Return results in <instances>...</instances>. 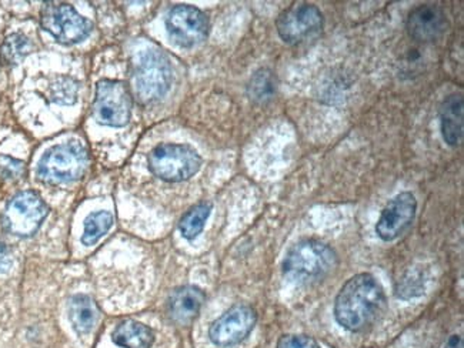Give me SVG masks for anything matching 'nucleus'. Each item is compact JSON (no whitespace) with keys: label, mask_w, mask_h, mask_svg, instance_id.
<instances>
[{"label":"nucleus","mask_w":464,"mask_h":348,"mask_svg":"<svg viewBox=\"0 0 464 348\" xmlns=\"http://www.w3.org/2000/svg\"><path fill=\"white\" fill-rule=\"evenodd\" d=\"M384 307L386 295L381 283L373 276L363 273L350 278L342 287L334 303V315L342 327L360 333L381 318Z\"/></svg>","instance_id":"obj_1"},{"label":"nucleus","mask_w":464,"mask_h":348,"mask_svg":"<svg viewBox=\"0 0 464 348\" xmlns=\"http://www.w3.org/2000/svg\"><path fill=\"white\" fill-rule=\"evenodd\" d=\"M131 86L140 103H153L168 94L173 71L169 57L159 49H145L133 59Z\"/></svg>","instance_id":"obj_2"},{"label":"nucleus","mask_w":464,"mask_h":348,"mask_svg":"<svg viewBox=\"0 0 464 348\" xmlns=\"http://www.w3.org/2000/svg\"><path fill=\"white\" fill-rule=\"evenodd\" d=\"M336 265V255L329 246L317 240H303L290 248L283 270L292 280L310 283L326 277Z\"/></svg>","instance_id":"obj_3"},{"label":"nucleus","mask_w":464,"mask_h":348,"mask_svg":"<svg viewBox=\"0 0 464 348\" xmlns=\"http://www.w3.org/2000/svg\"><path fill=\"white\" fill-rule=\"evenodd\" d=\"M89 154L79 141L58 144L49 149L37 166V176L49 185H64L79 179L88 170Z\"/></svg>","instance_id":"obj_4"},{"label":"nucleus","mask_w":464,"mask_h":348,"mask_svg":"<svg viewBox=\"0 0 464 348\" xmlns=\"http://www.w3.org/2000/svg\"><path fill=\"white\" fill-rule=\"evenodd\" d=\"M149 169L156 178L169 183L188 180L202 166V158L188 144H160L148 158Z\"/></svg>","instance_id":"obj_5"},{"label":"nucleus","mask_w":464,"mask_h":348,"mask_svg":"<svg viewBox=\"0 0 464 348\" xmlns=\"http://www.w3.org/2000/svg\"><path fill=\"white\" fill-rule=\"evenodd\" d=\"M130 91L123 82L101 81L96 87L93 103L94 119L111 128H123L131 116Z\"/></svg>","instance_id":"obj_6"},{"label":"nucleus","mask_w":464,"mask_h":348,"mask_svg":"<svg viewBox=\"0 0 464 348\" xmlns=\"http://www.w3.org/2000/svg\"><path fill=\"white\" fill-rule=\"evenodd\" d=\"M49 208L34 191H22L14 196L4 213V226L11 235L29 237L46 218Z\"/></svg>","instance_id":"obj_7"},{"label":"nucleus","mask_w":464,"mask_h":348,"mask_svg":"<svg viewBox=\"0 0 464 348\" xmlns=\"http://www.w3.org/2000/svg\"><path fill=\"white\" fill-rule=\"evenodd\" d=\"M41 24L47 34L63 44H79L92 32L91 22L79 14L71 5H44Z\"/></svg>","instance_id":"obj_8"},{"label":"nucleus","mask_w":464,"mask_h":348,"mask_svg":"<svg viewBox=\"0 0 464 348\" xmlns=\"http://www.w3.org/2000/svg\"><path fill=\"white\" fill-rule=\"evenodd\" d=\"M324 24V14L314 5L297 4L279 14L276 27L285 44H300L319 36Z\"/></svg>","instance_id":"obj_9"},{"label":"nucleus","mask_w":464,"mask_h":348,"mask_svg":"<svg viewBox=\"0 0 464 348\" xmlns=\"http://www.w3.org/2000/svg\"><path fill=\"white\" fill-rule=\"evenodd\" d=\"M166 29L173 44L180 47H195L209 34V21L198 7L179 5L169 12Z\"/></svg>","instance_id":"obj_10"},{"label":"nucleus","mask_w":464,"mask_h":348,"mask_svg":"<svg viewBox=\"0 0 464 348\" xmlns=\"http://www.w3.org/2000/svg\"><path fill=\"white\" fill-rule=\"evenodd\" d=\"M256 320L257 317L252 307L235 305L210 325V340L220 347L239 344L252 333Z\"/></svg>","instance_id":"obj_11"},{"label":"nucleus","mask_w":464,"mask_h":348,"mask_svg":"<svg viewBox=\"0 0 464 348\" xmlns=\"http://www.w3.org/2000/svg\"><path fill=\"white\" fill-rule=\"evenodd\" d=\"M418 210V201L411 193L404 191L387 203L377 221L376 233L383 241L401 237L413 223Z\"/></svg>","instance_id":"obj_12"},{"label":"nucleus","mask_w":464,"mask_h":348,"mask_svg":"<svg viewBox=\"0 0 464 348\" xmlns=\"http://www.w3.org/2000/svg\"><path fill=\"white\" fill-rule=\"evenodd\" d=\"M448 19L436 5H421L407 17V32L418 42H433L446 32Z\"/></svg>","instance_id":"obj_13"},{"label":"nucleus","mask_w":464,"mask_h":348,"mask_svg":"<svg viewBox=\"0 0 464 348\" xmlns=\"http://www.w3.org/2000/svg\"><path fill=\"white\" fill-rule=\"evenodd\" d=\"M205 303V293L195 285L178 288L169 298V315L180 325L190 324Z\"/></svg>","instance_id":"obj_14"},{"label":"nucleus","mask_w":464,"mask_h":348,"mask_svg":"<svg viewBox=\"0 0 464 348\" xmlns=\"http://www.w3.org/2000/svg\"><path fill=\"white\" fill-rule=\"evenodd\" d=\"M463 109L461 94H450L441 103V134L449 146H459L463 139Z\"/></svg>","instance_id":"obj_15"},{"label":"nucleus","mask_w":464,"mask_h":348,"mask_svg":"<svg viewBox=\"0 0 464 348\" xmlns=\"http://www.w3.org/2000/svg\"><path fill=\"white\" fill-rule=\"evenodd\" d=\"M111 340L123 348H150L155 342V334L148 325L126 320L115 328Z\"/></svg>","instance_id":"obj_16"},{"label":"nucleus","mask_w":464,"mask_h":348,"mask_svg":"<svg viewBox=\"0 0 464 348\" xmlns=\"http://www.w3.org/2000/svg\"><path fill=\"white\" fill-rule=\"evenodd\" d=\"M69 318L79 334H88L96 323V307L88 295H79L69 304Z\"/></svg>","instance_id":"obj_17"},{"label":"nucleus","mask_w":464,"mask_h":348,"mask_svg":"<svg viewBox=\"0 0 464 348\" xmlns=\"http://www.w3.org/2000/svg\"><path fill=\"white\" fill-rule=\"evenodd\" d=\"M210 211H212V206L209 203H200L183 216L179 228L186 240H195L202 233L206 221L209 218Z\"/></svg>","instance_id":"obj_18"},{"label":"nucleus","mask_w":464,"mask_h":348,"mask_svg":"<svg viewBox=\"0 0 464 348\" xmlns=\"http://www.w3.org/2000/svg\"><path fill=\"white\" fill-rule=\"evenodd\" d=\"M111 225H113V216L109 211L92 213L84 220L83 237H82L83 245L92 246L98 243L111 230Z\"/></svg>","instance_id":"obj_19"},{"label":"nucleus","mask_w":464,"mask_h":348,"mask_svg":"<svg viewBox=\"0 0 464 348\" xmlns=\"http://www.w3.org/2000/svg\"><path fill=\"white\" fill-rule=\"evenodd\" d=\"M32 44L26 36L21 34H14L5 39L0 56L6 64H16L31 52Z\"/></svg>","instance_id":"obj_20"},{"label":"nucleus","mask_w":464,"mask_h":348,"mask_svg":"<svg viewBox=\"0 0 464 348\" xmlns=\"http://www.w3.org/2000/svg\"><path fill=\"white\" fill-rule=\"evenodd\" d=\"M79 86L71 77H59L51 86V98L54 103L73 104L78 101Z\"/></svg>","instance_id":"obj_21"},{"label":"nucleus","mask_w":464,"mask_h":348,"mask_svg":"<svg viewBox=\"0 0 464 348\" xmlns=\"http://www.w3.org/2000/svg\"><path fill=\"white\" fill-rule=\"evenodd\" d=\"M273 86L275 83H273L272 76L265 71L259 72L250 82V94L256 101H263V99L272 96L273 91H275Z\"/></svg>","instance_id":"obj_22"},{"label":"nucleus","mask_w":464,"mask_h":348,"mask_svg":"<svg viewBox=\"0 0 464 348\" xmlns=\"http://www.w3.org/2000/svg\"><path fill=\"white\" fill-rule=\"evenodd\" d=\"M24 171V164L21 160L9 156H0V178L4 180H16L21 178Z\"/></svg>","instance_id":"obj_23"},{"label":"nucleus","mask_w":464,"mask_h":348,"mask_svg":"<svg viewBox=\"0 0 464 348\" xmlns=\"http://www.w3.org/2000/svg\"><path fill=\"white\" fill-rule=\"evenodd\" d=\"M277 348H320V345L309 335L287 334L280 338Z\"/></svg>","instance_id":"obj_24"},{"label":"nucleus","mask_w":464,"mask_h":348,"mask_svg":"<svg viewBox=\"0 0 464 348\" xmlns=\"http://www.w3.org/2000/svg\"><path fill=\"white\" fill-rule=\"evenodd\" d=\"M12 267L11 251L0 241V275L9 272Z\"/></svg>","instance_id":"obj_25"},{"label":"nucleus","mask_w":464,"mask_h":348,"mask_svg":"<svg viewBox=\"0 0 464 348\" xmlns=\"http://www.w3.org/2000/svg\"><path fill=\"white\" fill-rule=\"evenodd\" d=\"M446 348H463V340H461V337H459V335H451V337L449 338Z\"/></svg>","instance_id":"obj_26"}]
</instances>
